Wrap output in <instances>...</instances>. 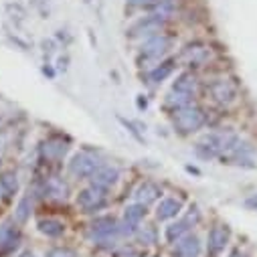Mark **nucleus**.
<instances>
[{"label": "nucleus", "mask_w": 257, "mask_h": 257, "mask_svg": "<svg viewBox=\"0 0 257 257\" xmlns=\"http://www.w3.org/2000/svg\"><path fill=\"white\" fill-rule=\"evenodd\" d=\"M197 87H199V79L195 73H190V71H184L176 77V81L172 83V89L176 91H184V93H192L195 95L197 93Z\"/></svg>", "instance_id": "f3484780"}, {"label": "nucleus", "mask_w": 257, "mask_h": 257, "mask_svg": "<svg viewBox=\"0 0 257 257\" xmlns=\"http://www.w3.org/2000/svg\"><path fill=\"white\" fill-rule=\"evenodd\" d=\"M205 111L197 105H188V107H182V109H176L174 111V117H172V123L176 127V132L182 134V136H188V134H195L199 132L201 127L205 125Z\"/></svg>", "instance_id": "f03ea898"}, {"label": "nucleus", "mask_w": 257, "mask_h": 257, "mask_svg": "<svg viewBox=\"0 0 257 257\" xmlns=\"http://www.w3.org/2000/svg\"><path fill=\"white\" fill-rule=\"evenodd\" d=\"M211 95L217 103L229 105L237 97V85L231 79H217V81L211 83Z\"/></svg>", "instance_id": "1a4fd4ad"}, {"label": "nucleus", "mask_w": 257, "mask_h": 257, "mask_svg": "<svg viewBox=\"0 0 257 257\" xmlns=\"http://www.w3.org/2000/svg\"><path fill=\"white\" fill-rule=\"evenodd\" d=\"M0 190H3V195L5 199H13L17 195V190H19V180H17V174L13 172H7L3 178H0Z\"/></svg>", "instance_id": "4be33fe9"}, {"label": "nucleus", "mask_w": 257, "mask_h": 257, "mask_svg": "<svg viewBox=\"0 0 257 257\" xmlns=\"http://www.w3.org/2000/svg\"><path fill=\"white\" fill-rule=\"evenodd\" d=\"M107 205V188L101 186H87L77 195V207L83 209L85 213H95Z\"/></svg>", "instance_id": "7ed1b4c3"}, {"label": "nucleus", "mask_w": 257, "mask_h": 257, "mask_svg": "<svg viewBox=\"0 0 257 257\" xmlns=\"http://www.w3.org/2000/svg\"><path fill=\"white\" fill-rule=\"evenodd\" d=\"M188 229H190V225H188L184 219L178 221V223H172V225L166 227V239H168L170 243H176L178 239H182V237L188 233Z\"/></svg>", "instance_id": "b1692460"}, {"label": "nucleus", "mask_w": 257, "mask_h": 257, "mask_svg": "<svg viewBox=\"0 0 257 257\" xmlns=\"http://www.w3.org/2000/svg\"><path fill=\"white\" fill-rule=\"evenodd\" d=\"M67 152V144L63 142V140H57V138H51L43 144V156L47 160H59L63 158Z\"/></svg>", "instance_id": "6ab92c4d"}, {"label": "nucleus", "mask_w": 257, "mask_h": 257, "mask_svg": "<svg viewBox=\"0 0 257 257\" xmlns=\"http://www.w3.org/2000/svg\"><path fill=\"white\" fill-rule=\"evenodd\" d=\"M144 215H146V207H144V205H140V203H136V205L125 207V211H123V221L138 227V225H140V221L144 219Z\"/></svg>", "instance_id": "5701e85b"}, {"label": "nucleus", "mask_w": 257, "mask_h": 257, "mask_svg": "<svg viewBox=\"0 0 257 257\" xmlns=\"http://www.w3.org/2000/svg\"><path fill=\"white\" fill-rule=\"evenodd\" d=\"M136 103H138V109H146V105H148V101L144 99V95H138V101Z\"/></svg>", "instance_id": "c756f323"}, {"label": "nucleus", "mask_w": 257, "mask_h": 257, "mask_svg": "<svg viewBox=\"0 0 257 257\" xmlns=\"http://www.w3.org/2000/svg\"><path fill=\"white\" fill-rule=\"evenodd\" d=\"M31 207H33V197H31V192H27V195L21 199L17 211H15V217H17L19 223H25V221L29 219V215H31Z\"/></svg>", "instance_id": "393cba45"}, {"label": "nucleus", "mask_w": 257, "mask_h": 257, "mask_svg": "<svg viewBox=\"0 0 257 257\" xmlns=\"http://www.w3.org/2000/svg\"><path fill=\"white\" fill-rule=\"evenodd\" d=\"M134 7H150V0H127Z\"/></svg>", "instance_id": "c85d7f7f"}, {"label": "nucleus", "mask_w": 257, "mask_h": 257, "mask_svg": "<svg viewBox=\"0 0 257 257\" xmlns=\"http://www.w3.org/2000/svg\"><path fill=\"white\" fill-rule=\"evenodd\" d=\"M247 205H257V197H255V199H251V201H247Z\"/></svg>", "instance_id": "473e14b6"}, {"label": "nucleus", "mask_w": 257, "mask_h": 257, "mask_svg": "<svg viewBox=\"0 0 257 257\" xmlns=\"http://www.w3.org/2000/svg\"><path fill=\"white\" fill-rule=\"evenodd\" d=\"M162 25H164V19H162V17H158L156 13H152V15L144 17L142 21H138L130 31H127V37L136 39V37H144V35L158 33V31L162 29Z\"/></svg>", "instance_id": "9d476101"}, {"label": "nucleus", "mask_w": 257, "mask_h": 257, "mask_svg": "<svg viewBox=\"0 0 257 257\" xmlns=\"http://www.w3.org/2000/svg\"><path fill=\"white\" fill-rule=\"evenodd\" d=\"M176 0H150V7L154 9H174Z\"/></svg>", "instance_id": "cd10ccee"}, {"label": "nucleus", "mask_w": 257, "mask_h": 257, "mask_svg": "<svg viewBox=\"0 0 257 257\" xmlns=\"http://www.w3.org/2000/svg\"><path fill=\"white\" fill-rule=\"evenodd\" d=\"M119 178V170L115 166H101L93 176H91V184L101 186V188H109L117 182Z\"/></svg>", "instance_id": "2eb2a0df"}, {"label": "nucleus", "mask_w": 257, "mask_h": 257, "mask_svg": "<svg viewBox=\"0 0 257 257\" xmlns=\"http://www.w3.org/2000/svg\"><path fill=\"white\" fill-rule=\"evenodd\" d=\"M119 235V223L113 217L95 219L89 227V239L95 243H113Z\"/></svg>", "instance_id": "39448f33"}, {"label": "nucleus", "mask_w": 257, "mask_h": 257, "mask_svg": "<svg viewBox=\"0 0 257 257\" xmlns=\"http://www.w3.org/2000/svg\"><path fill=\"white\" fill-rule=\"evenodd\" d=\"M229 237H231V231L227 225H215L211 231H209V237H207V255L209 257H219L227 243H229Z\"/></svg>", "instance_id": "6e6552de"}, {"label": "nucleus", "mask_w": 257, "mask_h": 257, "mask_svg": "<svg viewBox=\"0 0 257 257\" xmlns=\"http://www.w3.org/2000/svg\"><path fill=\"white\" fill-rule=\"evenodd\" d=\"M45 257H77V253L69 247H53L45 251Z\"/></svg>", "instance_id": "bb28decb"}, {"label": "nucleus", "mask_w": 257, "mask_h": 257, "mask_svg": "<svg viewBox=\"0 0 257 257\" xmlns=\"http://www.w3.org/2000/svg\"><path fill=\"white\" fill-rule=\"evenodd\" d=\"M182 199L178 197H168L164 201H160L158 209H156V219L158 221H168V219H174L180 211H182Z\"/></svg>", "instance_id": "ddd939ff"}, {"label": "nucleus", "mask_w": 257, "mask_h": 257, "mask_svg": "<svg viewBox=\"0 0 257 257\" xmlns=\"http://www.w3.org/2000/svg\"><path fill=\"white\" fill-rule=\"evenodd\" d=\"M192 93H184V91H176V89H170V93L166 95V107L170 109H182V107H188L192 105Z\"/></svg>", "instance_id": "aec40b11"}, {"label": "nucleus", "mask_w": 257, "mask_h": 257, "mask_svg": "<svg viewBox=\"0 0 257 257\" xmlns=\"http://www.w3.org/2000/svg\"><path fill=\"white\" fill-rule=\"evenodd\" d=\"M160 195H162V188L156 184V182H142L140 186H138V190H136V201L140 203V205H152V203H156L158 199H160Z\"/></svg>", "instance_id": "4468645a"}, {"label": "nucleus", "mask_w": 257, "mask_h": 257, "mask_svg": "<svg viewBox=\"0 0 257 257\" xmlns=\"http://www.w3.org/2000/svg\"><path fill=\"white\" fill-rule=\"evenodd\" d=\"M45 192L49 197H53V199H67L69 186H67L65 180L59 178V176H49L45 180Z\"/></svg>", "instance_id": "dca6fc26"}, {"label": "nucleus", "mask_w": 257, "mask_h": 257, "mask_svg": "<svg viewBox=\"0 0 257 257\" xmlns=\"http://www.w3.org/2000/svg\"><path fill=\"white\" fill-rule=\"evenodd\" d=\"M39 231L47 237H61L65 233V225L57 219H41L39 221Z\"/></svg>", "instance_id": "412c9836"}, {"label": "nucleus", "mask_w": 257, "mask_h": 257, "mask_svg": "<svg viewBox=\"0 0 257 257\" xmlns=\"http://www.w3.org/2000/svg\"><path fill=\"white\" fill-rule=\"evenodd\" d=\"M21 243V233L19 229H15L13 225L5 223L0 225V255H7L11 251H15Z\"/></svg>", "instance_id": "9b49d317"}, {"label": "nucleus", "mask_w": 257, "mask_h": 257, "mask_svg": "<svg viewBox=\"0 0 257 257\" xmlns=\"http://www.w3.org/2000/svg\"><path fill=\"white\" fill-rule=\"evenodd\" d=\"M170 45H172V41L166 35H154L142 45V53L140 55H142L144 61H158L168 53Z\"/></svg>", "instance_id": "0eeeda50"}, {"label": "nucleus", "mask_w": 257, "mask_h": 257, "mask_svg": "<svg viewBox=\"0 0 257 257\" xmlns=\"http://www.w3.org/2000/svg\"><path fill=\"white\" fill-rule=\"evenodd\" d=\"M209 59H211V47L205 43H190L180 53V61L186 67H203Z\"/></svg>", "instance_id": "423d86ee"}, {"label": "nucleus", "mask_w": 257, "mask_h": 257, "mask_svg": "<svg viewBox=\"0 0 257 257\" xmlns=\"http://www.w3.org/2000/svg\"><path fill=\"white\" fill-rule=\"evenodd\" d=\"M101 166L103 164H101L99 156H95L91 152H77L69 162V170L77 178H91Z\"/></svg>", "instance_id": "20e7f679"}, {"label": "nucleus", "mask_w": 257, "mask_h": 257, "mask_svg": "<svg viewBox=\"0 0 257 257\" xmlns=\"http://www.w3.org/2000/svg\"><path fill=\"white\" fill-rule=\"evenodd\" d=\"M231 257H247L245 253H241V251H233V255Z\"/></svg>", "instance_id": "7c9ffc66"}, {"label": "nucleus", "mask_w": 257, "mask_h": 257, "mask_svg": "<svg viewBox=\"0 0 257 257\" xmlns=\"http://www.w3.org/2000/svg\"><path fill=\"white\" fill-rule=\"evenodd\" d=\"M174 67H176V61H174V59H168V61L160 63L158 67H154V69L148 73V81H150L152 85H158V83H162L166 77H170V75H172Z\"/></svg>", "instance_id": "a211bd4d"}, {"label": "nucleus", "mask_w": 257, "mask_h": 257, "mask_svg": "<svg viewBox=\"0 0 257 257\" xmlns=\"http://www.w3.org/2000/svg\"><path fill=\"white\" fill-rule=\"evenodd\" d=\"M237 142H239V138L233 132H215V134L205 136L197 144V154L201 158H217L225 152H233Z\"/></svg>", "instance_id": "f257e3e1"}, {"label": "nucleus", "mask_w": 257, "mask_h": 257, "mask_svg": "<svg viewBox=\"0 0 257 257\" xmlns=\"http://www.w3.org/2000/svg\"><path fill=\"white\" fill-rule=\"evenodd\" d=\"M138 233V241L142 243V245H154L156 243V231L152 229V227H142L140 231H136Z\"/></svg>", "instance_id": "a878e982"}, {"label": "nucleus", "mask_w": 257, "mask_h": 257, "mask_svg": "<svg viewBox=\"0 0 257 257\" xmlns=\"http://www.w3.org/2000/svg\"><path fill=\"white\" fill-rule=\"evenodd\" d=\"M201 253V239L197 235H184L176 241L174 257H199Z\"/></svg>", "instance_id": "f8f14e48"}, {"label": "nucleus", "mask_w": 257, "mask_h": 257, "mask_svg": "<svg viewBox=\"0 0 257 257\" xmlns=\"http://www.w3.org/2000/svg\"><path fill=\"white\" fill-rule=\"evenodd\" d=\"M21 257H35V253H31V251H25V253H21Z\"/></svg>", "instance_id": "2f4dec72"}]
</instances>
